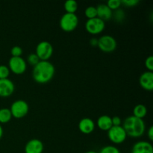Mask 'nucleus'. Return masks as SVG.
<instances>
[{"mask_svg": "<svg viewBox=\"0 0 153 153\" xmlns=\"http://www.w3.org/2000/svg\"><path fill=\"white\" fill-rule=\"evenodd\" d=\"M97 17L102 19L103 21L109 20L112 18L113 10H111L106 4H100L97 6Z\"/></svg>", "mask_w": 153, "mask_h": 153, "instance_id": "nucleus-15", "label": "nucleus"}, {"mask_svg": "<svg viewBox=\"0 0 153 153\" xmlns=\"http://www.w3.org/2000/svg\"><path fill=\"white\" fill-rule=\"evenodd\" d=\"M12 118L11 112L7 108H0V123H7Z\"/></svg>", "mask_w": 153, "mask_h": 153, "instance_id": "nucleus-18", "label": "nucleus"}, {"mask_svg": "<svg viewBox=\"0 0 153 153\" xmlns=\"http://www.w3.org/2000/svg\"><path fill=\"white\" fill-rule=\"evenodd\" d=\"M97 126L102 131H108L113 126L111 117L108 115H102L97 119Z\"/></svg>", "mask_w": 153, "mask_h": 153, "instance_id": "nucleus-16", "label": "nucleus"}, {"mask_svg": "<svg viewBox=\"0 0 153 153\" xmlns=\"http://www.w3.org/2000/svg\"><path fill=\"white\" fill-rule=\"evenodd\" d=\"M126 132L127 136L131 137H139L143 135L146 130L144 120L140 118L131 116L126 118L122 126Z\"/></svg>", "mask_w": 153, "mask_h": 153, "instance_id": "nucleus-2", "label": "nucleus"}, {"mask_svg": "<svg viewBox=\"0 0 153 153\" xmlns=\"http://www.w3.org/2000/svg\"><path fill=\"white\" fill-rule=\"evenodd\" d=\"M122 4H124L126 7H134L137 5L140 1L139 0H121Z\"/></svg>", "mask_w": 153, "mask_h": 153, "instance_id": "nucleus-28", "label": "nucleus"}, {"mask_svg": "<svg viewBox=\"0 0 153 153\" xmlns=\"http://www.w3.org/2000/svg\"><path fill=\"white\" fill-rule=\"evenodd\" d=\"M140 85L146 91L153 90V73L152 71H146L140 75L139 78Z\"/></svg>", "mask_w": 153, "mask_h": 153, "instance_id": "nucleus-12", "label": "nucleus"}, {"mask_svg": "<svg viewBox=\"0 0 153 153\" xmlns=\"http://www.w3.org/2000/svg\"><path fill=\"white\" fill-rule=\"evenodd\" d=\"M147 114V108L143 104H138L133 108V116L143 119Z\"/></svg>", "mask_w": 153, "mask_h": 153, "instance_id": "nucleus-17", "label": "nucleus"}, {"mask_svg": "<svg viewBox=\"0 0 153 153\" xmlns=\"http://www.w3.org/2000/svg\"><path fill=\"white\" fill-rule=\"evenodd\" d=\"M85 14L86 17L88 18V19L97 17V7L95 6H88V7L85 8Z\"/></svg>", "mask_w": 153, "mask_h": 153, "instance_id": "nucleus-20", "label": "nucleus"}, {"mask_svg": "<svg viewBox=\"0 0 153 153\" xmlns=\"http://www.w3.org/2000/svg\"><path fill=\"white\" fill-rule=\"evenodd\" d=\"M85 153H98V152L94 150H90V151H88V152H86Z\"/></svg>", "mask_w": 153, "mask_h": 153, "instance_id": "nucleus-33", "label": "nucleus"}, {"mask_svg": "<svg viewBox=\"0 0 153 153\" xmlns=\"http://www.w3.org/2000/svg\"><path fill=\"white\" fill-rule=\"evenodd\" d=\"M108 131V137L114 143L120 144L123 143L127 137V134L122 126H112Z\"/></svg>", "mask_w": 153, "mask_h": 153, "instance_id": "nucleus-6", "label": "nucleus"}, {"mask_svg": "<svg viewBox=\"0 0 153 153\" xmlns=\"http://www.w3.org/2000/svg\"><path fill=\"white\" fill-rule=\"evenodd\" d=\"M106 4L108 6L111 10H115L120 7L122 2H121V0H108Z\"/></svg>", "mask_w": 153, "mask_h": 153, "instance_id": "nucleus-24", "label": "nucleus"}, {"mask_svg": "<svg viewBox=\"0 0 153 153\" xmlns=\"http://www.w3.org/2000/svg\"><path fill=\"white\" fill-rule=\"evenodd\" d=\"M3 133H4V131H3V128L1 125H0V139L2 137Z\"/></svg>", "mask_w": 153, "mask_h": 153, "instance_id": "nucleus-32", "label": "nucleus"}, {"mask_svg": "<svg viewBox=\"0 0 153 153\" xmlns=\"http://www.w3.org/2000/svg\"><path fill=\"white\" fill-rule=\"evenodd\" d=\"M12 117L19 119L26 116L29 111L28 102L23 100H15L10 105V108Z\"/></svg>", "mask_w": 153, "mask_h": 153, "instance_id": "nucleus-4", "label": "nucleus"}, {"mask_svg": "<svg viewBox=\"0 0 153 153\" xmlns=\"http://www.w3.org/2000/svg\"><path fill=\"white\" fill-rule=\"evenodd\" d=\"M22 49L19 46H14L10 49L11 57H21L22 54Z\"/></svg>", "mask_w": 153, "mask_h": 153, "instance_id": "nucleus-26", "label": "nucleus"}, {"mask_svg": "<svg viewBox=\"0 0 153 153\" xmlns=\"http://www.w3.org/2000/svg\"><path fill=\"white\" fill-rule=\"evenodd\" d=\"M40 58H38V56H37L35 53L29 54V55H28V57H27V62H28L30 65L33 66V67H34L36 64H38V63L40 62Z\"/></svg>", "mask_w": 153, "mask_h": 153, "instance_id": "nucleus-23", "label": "nucleus"}, {"mask_svg": "<svg viewBox=\"0 0 153 153\" xmlns=\"http://www.w3.org/2000/svg\"><path fill=\"white\" fill-rule=\"evenodd\" d=\"M14 89L15 85L10 79H0V97H10V96H11L13 94Z\"/></svg>", "mask_w": 153, "mask_h": 153, "instance_id": "nucleus-11", "label": "nucleus"}, {"mask_svg": "<svg viewBox=\"0 0 153 153\" xmlns=\"http://www.w3.org/2000/svg\"><path fill=\"white\" fill-rule=\"evenodd\" d=\"M98 153H120V151L117 146L113 145H107L103 146Z\"/></svg>", "mask_w": 153, "mask_h": 153, "instance_id": "nucleus-21", "label": "nucleus"}, {"mask_svg": "<svg viewBox=\"0 0 153 153\" xmlns=\"http://www.w3.org/2000/svg\"><path fill=\"white\" fill-rule=\"evenodd\" d=\"M111 121L112 125L114 126H119L122 125V120L118 116H114L113 117H111Z\"/></svg>", "mask_w": 153, "mask_h": 153, "instance_id": "nucleus-29", "label": "nucleus"}, {"mask_svg": "<svg viewBox=\"0 0 153 153\" xmlns=\"http://www.w3.org/2000/svg\"><path fill=\"white\" fill-rule=\"evenodd\" d=\"M96 124L91 118H82L79 123V129L82 133L85 134H89L94 131Z\"/></svg>", "mask_w": 153, "mask_h": 153, "instance_id": "nucleus-14", "label": "nucleus"}, {"mask_svg": "<svg viewBox=\"0 0 153 153\" xmlns=\"http://www.w3.org/2000/svg\"><path fill=\"white\" fill-rule=\"evenodd\" d=\"M66 13H76L78 9V3L75 0H67L64 4Z\"/></svg>", "mask_w": 153, "mask_h": 153, "instance_id": "nucleus-19", "label": "nucleus"}, {"mask_svg": "<svg viewBox=\"0 0 153 153\" xmlns=\"http://www.w3.org/2000/svg\"><path fill=\"white\" fill-rule=\"evenodd\" d=\"M55 68L53 64L49 61H40L33 67L32 77L39 84H46L50 82L54 77Z\"/></svg>", "mask_w": 153, "mask_h": 153, "instance_id": "nucleus-1", "label": "nucleus"}, {"mask_svg": "<svg viewBox=\"0 0 153 153\" xmlns=\"http://www.w3.org/2000/svg\"><path fill=\"white\" fill-rule=\"evenodd\" d=\"M147 135H148V137H149V140H153V126H149V129H148V131H147Z\"/></svg>", "mask_w": 153, "mask_h": 153, "instance_id": "nucleus-30", "label": "nucleus"}, {"mask_svg": "<svg viewBox=\"0 0 153 153\" xmlns=\"http://www.w3.org/2000/svg\"><path fill=\"white\" fill-rule=\"evenodd\" d=\"M10 71L16 75L22 74L27 69V62L22 57H11L8 61Z\"/></svg>", "mask_w": 153, "mask_h": 153, "instance_id": "nucleus-7", "label": "nucleus"}, {"mask_svg": "<svg viewBox=\"0 0 153 153\" xmlns=\"http://www.w3.org/2000/svg\"><path fill=\"white\" fill-rule=\"evenodd\" d=\"M43 143L37 138H33L25 143L24 151L25 153H43Z\"/></svg>", "mask_w": 153, "mask_h": 153, "instance_id": "nucleus-10", "label": "nucleus"}, {"mask_svg": "<svg viewBox=\"0 0 153 153\" xmlns=\"http://www.w3.org/2000/svg\"><path fill=\"white\" fill-rule=\"evenodd\" d=\"M112 16L114 19L117 21V22H121L125 18V13H124L123 10L120 8H118L115 10L112 13Z\"/></svg>", "mask_w": 153, "mask_h": 153, "instance_id": "nucleus-22", "label": "nucleus"}, {"mask_svg": "<svg viewBox=\"0 0 153 153\" xmlns=\"http://www.w3.org/2000/svg\"><path fill=\"white\" fill-rule=\"evenodd\" d=\"M117 43L113 36L105 34L98 39V46L102 51L105 52H111L116 49Z\"/></svg>", "mask_w": 153, "mask_h": 153, "instance_id": "nucleus-8", "label": "nucleus"}, {"mask_svg": "<svg viewBox=\"0 0 153 153\" xmlns=\"http://www.w3.org/2000/svg\"><path fill=\"white\" fill-rule=\"evenodd\" d=\"M131 153H153V146L150 142L140 140L133 145Z\"/></svg>", "mask_w": 153, "mask_h": 153, "instance_id": "nucleus-13", "label": "nucleus"}, {"mask_svg": "<svg viewBox=\"0 0 153 153\" xmlns=\"http://www.w3.org/2000/svg\"><path fill=\"white\" fill-rule=\"evenodd\" d=\"M10 70L6 65H0V79H8L10 75Z\"/></svg>", "mask_w": 153, "mask_h": 153, "instance_id": "nucleus-25", "label": "nucleus"}, {"mask_svg": "<svg viewBox=\"0 0 153 153\" xmlns=\"http://www.w3.org/2000/svg\"><path fill=\"white\" fill-rule=\"evenodd\" d=\"M145 67L147 68L148 71H152L153 70V56L149 55L145 60Z\"/></svg>", "mask_w": 153, "mask_h": 153, "instance_id": "nucleus-27", "label": "nucleus"}, {"mask_svg": "<svg viewBox=\"0 0 153 153\" xmlns=\"http://www.w3.org/2000/svg\"><path fill=\"white\" fill-rule=\"evenodd\" d=\"M90 44L92 46H97V45H98V39L96 38V37H92L90 40Z\"/></svg>", "mask_w": 153, "mask_h": 153, "instance_id": "nucleus-31", "label": "nucleus"}, {"mask_svg": "<svg viewBox=\"0 0 153 153\" xmlns=\"http://www.w3.org/2000/svg\"><path fill=\"white\" fill-rule=\"evenodd\" d=\"M105 28V22L99 17L88 19L85 22V29L91 34H98Z\"/></svg>", "mask_w": 153, "mask_h": 153, "instance_id": "nucleus-9", "label": "nucleus"}, {"mask_svg": "<svg viewBox=\"0 0 153 153\" xmlns=\"http://www.w3.org/2000/svg\"><path fill=\"white\" fill-rule=\"evenodd\" d=\"M35 54L40 61H48L53 54V46L49 41H40L36 46Z\"/></svg>", "mask_w": 153, "mask_h": 153, "instance_id": "nucleus-5", "label": "nucleus"}, {"mask_svg": "<svg viewBox=\"0 0 153 153\" xmlns=\"http://www.w3.org/2000/svg\"><path fill=\"white\" fill-rule=\"evenodd\" d=\"M59 24L63 31L70 32L77 28L79 25V17L76 13H65L61 16Z\"/></svg>", "mask_w": 153, "mask_h": 153, "instance_id": "nucleus-3", "label": "nucleus"}]
</instances>
